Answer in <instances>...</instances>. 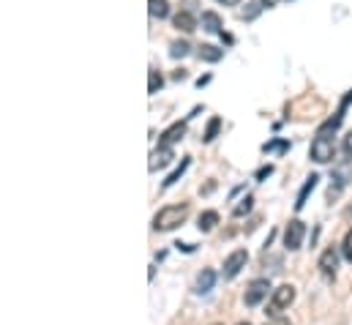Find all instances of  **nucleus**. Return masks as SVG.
Returning a JSON list of instances; mask_svg holds the SVG:
<instances>
[{"label": "nucleus", "mask_w": 352, "mask_h": 325, "mask_svg": "<svg viewBox=\"0 0 352 325\" xmlns=\"http://www.w3.org/2000/svg\"><path fill=\"white\" fill-rule=\"evenodd\" d=\"M219 3H221V6H238L241 0H219Z\"/></svg>", "instance_id": "26"}, {"label": "nucleus", "mask_w": 352, "mask_h": 325, "mask_svg": "<svg viewBox=\"0 0 352 325\" xmlns=\"http://www.w3.org/2000/svg\"><path fill=\"white\" fill-rule=\"evenodd\" d=\"M246 262H249V251H246V249H235V251L224 260V271H221L224 279H235V276L246 268Z\"/></svg>", "instance_id": "3"}, {"label": "nucleus", "mask_w": 352, "mask_h": 325, "mask_svg": "<svg viewBox=\"0 0 352 325\" xmlns=\"http://www.w3.org/2000/svg\"><path fill=\"white\" fill-rule=\"evenodd\" d=\"M216 224H219V213H216V211H205V213H199V230H202V233H210Z\"/></svg>", "instance_id": "15"}, {"label": "nucleus", "mask_w": 352, "mask_h": 325, "mask_svg": "<svg viewBox=\"0 0 352 325\" xmlns=\"http://www.w3.org/2000/svg\"><path fill=\"white\" fill-rule=\"evenodd\" d=\"M173 22H175L177 30H183V33L197 30V19H194V14H191V11H177L175 17H173Z\"/></svg>", "instance_id": "9"}, {"label": "nucleus", "mask_w": 352, "mask_h": 325, "mask_svg": "<svg viewBox=\"0 0 352 325\" xmlns=\"http://www.w3.org/2000/svg\"><path fill=\"white\" fill-rule=\"evenodd\" d=\"M344 154H347V156L352 159V132L347 134V137H344Z\"/></svg>", "instance_id": "24"}, {"label": "nucleus", "mask_w": 352, "mask_h": 325, "mask_svg": "<svg viewBox=\"0 0 352 325\" xmlns=\"http://www.w3.org/2000/svg\"><path fill=\"white\" fill-rule=\"evenodd\" d=\"M213 284H216V273H213V271H202V273L197 276V293H199V295L210 293Z\"/></svg>", "instance_id": "13"}, {"label": "nucleus", "mask_w": 352, "mask_h": 325, "mask_svg": "<svg viewBox=\"0 0 352 325\" xmlns=\"http://www.w3.org/2000/svg\"><path fill=\"white\" fill-rule=\"evenodd\" d=\"M270 172H273V167H270V164H267V167H263V169H260V172H257V178H260V180H263V178H267V175H270Z\"/></svg>", "instance_id": "25"}, {"label": "nucleus", "mask_w": 352, "mask_h": 325, "mask_svg": "<svg viewBox=\"0 0 352 325\" xmlns=\"http://www.w3.org/2000/svg\"><path fill=\"white\" fill-rule=\"evenodd\" d=\"M148 6H151V17H156V19L170 17V3L167 0H148Z\"/></svg>", "instance_id": "16"}, {"label": "nucleus", "mask_w": 352, "mask_h": 325, "mask_svg": "<svg viewBox=\"0 0 352 325\" xmlns=\"http://www.w3.org/2000/svg\"><path fill=\"white\" fill-rule=\"evenodd\" d=\"M311 159L317 164H328L336 159V145L331 137H314L311 143Z\"/></svg>", "instance_id": "2"}, {"label": "nucleus", "mask_w": 352, "mask_h": 325, "mask_svg": "<svg viewBox=\"0 0 352 325\" xmlns=\"http://www.w3.org/2000/svg\"><path fill=\"white\" fill-rule=\"evenodd\" d=\"M265 154H270V151H278V154H287L289 151V143L287 140H273V143H265L263 145Z\"/></svg>", "instance_id": "21"}, {"label": "nucleus", "mask_w": 352, "mask_h": 325, "mask_svg": "<svg viewBox=\"0 0 352 325\" xmlns=\"http://www.w3.org/2000/svg\"><path fill=\"white\" fill-rule=\"evenodd\" d=\"M303 238H306V224H303L300 219H292V222L284 227V246H287L289 251H295V249H300Z\"/></svg>", "instance_id": "4"}, {"label": "nucleus", "mask_w": 352, "mask_h": 325, "mask_svg": "<svg viewBox=\"0 0 352 325\" xmlns=\"http://www.w3.org/2000/svg\"><path fill=\"white\" fill-rule=\"evenodd\" d=\"M342 254H344V260L352 262V227L347 230V235H344V241H342Z\"/></svg>", "instance_id": "23"}, {"label": "nucleus", "mask_w": 352, "mask_h": 325, "mask_svg": "<svg viewBox=\"0 0 352 325\" xmlns=\"http://www.w3.org/2000/svg\"><path fill=\"white\" fill-rule=\"evenodd\" d=\"M197 55H199V61H205V63H219V61L224 58V50H219V47H213V44H202V47L197 50Z\"/></svg>", "instance_id": "10"}, {"label": "nucleus", "mask_w": 352, "mask_h": 325, "mask_svg": "<svg viewBox=\"0 0 352 325\" xmlns=\"http://www.w3.org/2000/svg\"><path fill=\"white\" fill-rule=\"evenodd\" d=\"M276 3H278V0H263V6H267V8H270V6H276Z\"/></svg>", "instance_id": "28"}, {"label": "nucleus", "mask_w": 352, "mask_h": 325, "mask_svg": "<svg viewBox=\"0 0 352 325\" xmlns=\"http://www.w3.org/2000/svg\"><path fill=\"white\" fill-rule=\"evenodd\" d=\"M252 205H254V197H252V194H246V197H243V200H241V202H238V205L232 208V216H235V219L246 216V213L252 211Z\"/></svg>", "instance_id": "17"}, {"label": "nucleus", "mask_w": 352, "mask_h": 325, "mask_svg": "<svg viewBox=\"0 0 352 325\" xmlns=\"http://www.w3.org/2000/svg\"><path fill=\"white\" fill-rule=\"evenodd\" d=\"M317 180H320L317 175H309V178H306V183H303V189L298 191V200H295V208H298V211H300V208L306 205V200H309V194H311V191L317 189Z\"/></svg>", "instance_id": "11"}, {"label": "nucleus", "mask_w": 352, "mask_h": 325, "mask_svg": "<svg viewBox=\"0 0 352 325\" xmlns=\"http://www.w3.org/2000/svg\"><path fill=\"white\" fill-rule=\"evenodd\" d=\"M162 85H164V77H162V72L159 69H151V80H148V93L153 96V93H159L162 90Z\"/></svg>", "instance_id": "20"}, {"label": "nucleus", "mask_w": 352, "mask_h": 325, "mask_svg": "<svg viewBox=\"0 0 352 325\" xmlns=\"http://www.w3.org/2000/svg\"><path fill=\"white\" fill-rule=\"evenodd\" d=\"M292 301H295V287H292V284H281V287H276V290L270 293L273 315H276L278 309H289V306H292Z\"/></svg>", "instance_id": "6"}, {"label": "nucleus", "mask_w": 352, "mask_h": 325, "mask_svg": "<svg viewBox=\"0 0 352 325\" xmlns=\"http://www.w3.org/2000/svg\"><path fill=\"white\" fill-rule=\"evenodd\" d=\"M219 129H221V118H210V123H208V129L202 134V143H213L216 134H219Z\"/></svg>", "instance_id": "18"}, {"label": "nucleus", "mask_w": 352, "mask_h": 325, "mask_svg": "<svg viewBox=\"0 0 352 325\" xmlns=\"http://www.w3.org/2000/svg\"><path fill=\"white\" fill-rule=\"evenodd\" d=\"M186 219H188V205H186V202H183V205H164V208L153 216V230H156V233H170V230L180 227Z\"/></svg>", "instance_id": "1"}, {"label": "nucleus", "mask_w": 352, "mask_h": 325, "mask_svg": "<svg viewBox=\"0 0 352 325\" xmlns=\"http://www.w3.org/2000/svg\"><path fill=\"white\" fill-rule=\"evenodd\" d=\"M183 137H186V123H183V120H177V123H173V126H170V129H164V132H162L159 145H162V148H170V145L180 143Z\"/></svg>", "instance_id": "8"}, {"label": "nucleus", "mask_w": 352, "mask_h": 325, "mask_svg": "<svg viewBox=\"0 0 352 325\" xmlns=\"http://www.w3.org/2000/svg\"><path fill=\"white\" fill-rule=\"evenodd\" d=\"M208 82H210V77H199V80H197V87H202V85H208Z\"/></svg>", "instance_id": "27"}, {"label": "nucleus", "mask_w": 352, "mask_h": 325, "mask_svg": "<svg viewBox=\"0 0 352 325\" xmlns=\"http://www.w3.org/2000/svg\"><path fill=\"white\" fill-rule=\"evenodd\" d=\"M320 271H322V276L325 279H333L336 276V268H339V251L331 246V249H325L322 254H320Z\"/></svg>", "instance_id": "7"}, {"label": "nucleus", "mask_w": 352, "mask_h": 325, "mask_svg": "<svg viewBox=\"0 0 352 325\" xmlns=\"http://www.w3.org/2000/svg\"><path fill=\"white\" fill-rule=\"evenodd\" d=\"M270 325H289V323H287V320H273Z\"/></svg>", "instance_id": "29"}, {"label": "nucleus", "mask_w": 352, "mask_h": 325, "mask_svg": "<svg viewBox=\"0 0 352 325\" xmlns=\"http://www.w3.org/2000/svg\"><path fill=\"white\" fill-rule=\"evenodd\" d=\"M267 290H270V282H267V279H254V282L246 287L243 304H246V306H260L265 298H267Z\"/></svg>", "instance_id": "5"}, {"label": "nucleus", "mask_w": 352, "mask_h": 325, "mask_svg": "<svg viewBox=\"0 0 352 325\" xmlns=\"http://www.w3.org/2000/svg\"><path fill=\"white\" fill-rule=\"evenodd\" d=\"M238 325H249V323H238Z\"/></svg>", "instance_id": "30"}, {"label": "nucleus", "mask_w": 352, "mask_h": 325, "mask_svg": "<svg viewBox=\"0 0 352 325\" xmlns=\"http://www.w3.org/2000/svg\"><path fill=\"white\" fill-rule=\"evenodd\" d=\"M173 159H175V156H173V151L159 145V151H153V156H151V169H162V167H167Z\"/></svg>", "instance_id": "12"}, {"label": "nucleus", "mask_w": 352, "mask_h": 325, "mask_svg": "<svg viewBox=\"0 0 352 325\" xmlns=\"http://www.w3.org/2000/svg\"><path fill=\"white\" fill-rule=\"evenodd\" d=\"M216 325H219V323H216Z\"/></svg>", "instance_id": "31"}, {"label": "nucleus", "mask_w": 352, "mask_h": 325, "mask_svg": "<svg viewBox=\"0 0 352 325\" xmlns=\"http://www.w3.org/2000/svg\"><path fill=\"white\" fill-rule=\"evenodd\" d=\"M188 159H180V167H175V169H173V172H170V175H167V180H164V183H162V186H164V189H170V186H173V183H175L177 178H180V175H183V172H186V169H188Z\"/></svg>", "instance_id": "19"}, {"label": "nucleus", "mask_w": 352, "mask_h": 325, "mask_svg": "<svg viewBox=\"0 0 352 325\" xmlns=\"http://www.w3.org/2000/svg\"><path fill=\"white\" fill-rule=\"evenodd\" d=\"M188 50H191V47H188V41H173V44H170V55H173V58H183V55H188Z\"/></svg>", "instance_id": "22"}, {"label": "nucleus", "mask_w": 352, "mask_h": 325, "mask_svg": "<svg viewBox=\"0 0 352 325\" xmlns=\"http://www.w3.org/2000/svg\"><path fill=\"white\" fill-rule=\"evenodd\" d=\"M202 28H205L208 33H221V17H219L216 11H205V14H202Z\"/></svg>", "instance_id": "14"}]
</instances>
